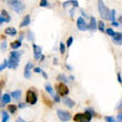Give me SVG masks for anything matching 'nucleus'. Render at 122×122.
Returning a JSON list of instances; mask_svg holds the SVG:
<instances>
[{
	"label": "nucleus",
	"instance_id": "6",
	"mask_svg": "<svg viewBox=\"0 0 122 122\" xmlns=\"http://www.w3.org/2000/svg\"><path fill=\"white\" fill-rule=\"evenodd\" d=\"M77 28H78V30H80V31H87L88 30V23L86 22L84 18H82V17H79V18H78Z\"/></svg>",
	"mask_w": 122,
	"mask_h": 122
},
{
	"label": "nucleus",
	"instance_id": "2",
	"mask_svg": "<svg viewBox=\"0 0 122 122\" xmlns=\"http://www.w3.org/2000/svg\"><path fill=\"white\" fill-rule=\"evenodd\" d=\"M98 10H99L101 19L102 20H109L110 9L104 5L103 0H98Z\"/></svg>",
	"mask_w": 122,
	"mask_h": 122
},
{
	"label": "nucleus",
	"instance_id": "45",
	"mask_svg": "<svg viewBox=\"0 0 122 122\" xmlns=\"http://www.w3.org/2000/svg\"><path fill=\"white\" fill-rule=\"evenodd\" d=\"M118 81H119V83H121V82H122V79H121V73H120V72H118Z\"/></svg>",
	"mask_w": 122,
	"mask_h": 122
},
{
	"label": "nucleus",
	"instance_id": "42",
	"mask_svg": "<svg viewBox=\"0 0 122 122\" xmlns=\"http://www.w3.org/2000/svg\"><path fill=\"white\" fill-rule=\"evenodd\" d=\"M15 122H28V121H26L25 119H22V118H20L19 117V118H17V120Z\"/></svg>",
	"mask_w": 122,
	"mask_h": 122
},
{
	"label": "nucleus",
	"instance_id": "16",
	"mask_svg": "<svg viewBox=\"0 0 122 122\" xmlns=\"http://www.w3.org/2000/svg\"><path fill=\"white\" fill-rule=\"evenodd\" d=\"M5 33H6L7 36H12V37H15V36L17 35V29L13 28V27H8V28H6V30H5Z\"/></svg>",
	"mask_w": 122,
	"mask_h": 122
},
{
	"label": "nucleus",
	"instance_id": "10",
	"mask_svg": "<svg viewBox=\"0 0 122 122\" xmlns=\"http://www.w3.org/2000/svg\"><path fill=\"white\" fill-rule=\"evenodd\" d=\"M88 30L91 32H94L97 30V20L94 17H90V23H88Z\"/></svg>",
	"mask_w": 122,
	"mask_h": 122
},
{
	"label": "nucleus",
	"instance_id": "31",
	"mask_svg": "<svg viewBox=\"0 0 122 122\" xmlns=\"http://www.w3.org/2000/svg\"><path fill=\"white\" fill-rule=\"evenodd\" d=\"M104 120H106V122H117V121H116V119H114L113 117H111V116H107V117H104Z\"/></svg>",
	"mask_w": 122,
	"mask_h": 122
},
{
	"label": "nucleus",
	"instance_id": "38",
	"mask_svg": "<svg viewBox=\"0 0 122 122\" xmlns=\"http://www.w3.org/2000/svg\"><path fill=\"white\" fill-rule=\"evenodd\" d=\"M117 122H122V113L121 112H119V114L117 116V120H116Z\"/></svg>",
	"mask_w": 122,
	"mask_h": 122
},
{
	"label": "nucleus",
	"instance_id": "48",
	"mask_svg": "<svg viewBox=\"0 0 122 122\" xmlns=\"http://www.w3.org/2000/svg\"><path fill=\"white\" fill-rule=\"evenodd\" d=\"M66 68H67V69H68V70H72V67H71V66H70V64H68V63H66Z\"/></svg>",
	"mask_w": 122,
	"mask_h": 122
},
{
	"label": "nucleus",
	"instance_id": "28",
	"mask_svg": "<svg viewBox=\"0 0 122 122\" xmlns=\"http://www.w3.org/2000/svg\"><path fill=\"white\" fill-rule=\"evenodd\" d=\"M104 32H106L108 36H110V37H113V36H114V33H116V32H114V30H113L112 28H108V29H106V31H104Z\"/></svg>",
	"mask_w": 122,
	"mask_h": 122
},
{
	"label": "nucleus",
	"instance_id": "13",
	"mask_svg": "<svg viewBox=\"0 0 122 122\" xmlns=\"http://www.w3.org/2000/svg\"><path fill=\"white\" fill-rule=\"evenodd\" d=\"M63 103H64V106H67L68 108H73V107L76 106V102H74L71 98H69V97H64Z\"/></svg>",
	"mask_w": 122,
	"mask_h": 122
},
{
	"label": "nucleus",
	"instance_id": "35",
	"mask_svg": "<svg viewBox=\"0 0 122 122\" xmlns=\"http://www.w3.org/2000/svg\"><path fill=\"white\" fill-rule=\"evenodd\" d=\"M70 5H72V0H67V1H64V2L62 3V7H63V8H67V7L70 6Z\"/></svg>",
	"mask_w": 122,
	"mask_h": 122
},
{
	"label": "nucleus",
	"instance_id": "21",
	"mask_svg": "<svg viewBox=\"0 0 122 122\" xmlns=\"http://www.w3.org/2000/svg\"><path fill=\"white\" fill-rule=\"evenodd\" d=\"M9 119H10L9 113L7 112V111H2L1 112V122H8Z\"/></svg>",
	"mask_w": 122,
	"mask_h": 122
},
{
	"label": "nucleus",
	"instance_id": "5",
	"mask_svg": "<svg viewBox=\"0 0 122 122\" xmlns=\"http://www.w3.org/2000/svg\"><path fill=\"white\" fill-rule=\"evenodd\" d=\"M57 91H58V96L61 97H67L69 94V88L64 83H59L57 87Z\"/></svg>",
	"mask_w": 122,
	"mask_h": 122
},
{
	"label": "nucleus",
	"instance_id": "30",
	"mask_svg": "<svg viewBox=\"0 0 122 122\" xmlns=\"http://www.w3.org/2000/svg\"><path fill=\"white\" fill-rule=\"evenodd\" d=\"M8 67V60H3V62L0 64V71H3Z\"/></svg>",
	"mask_w": 122,
	"mask_h": 122
},
{
	"label": "nucleus",
	"instance_id": "39",
	"mask_svg": "<svg viewBox=\"0 0 122 122\" xmlns=\"http://www.w3.org/2000/svg\"><path fill=\"white\" fill-rule=\"evenodd\" d=\"M72 6H73V8H79V2H78V0H72Z\"/></svg>",
	"mask_w": 122,
	"mask_h": 122
},
{
	"label": "nucleus",
	"instance_id": "14",
	"mask_svg": "<svg viewBox=\"0 0 122 122\" xmlns=\"http://www.w3.org/2000/svg\"><path fill=\"white\" fill-rule=\"evenodd\" d=\"M0 99H1V103L2 104H9L10 101H11V97L8 93H5V94H2L0 97Z\"/></svg>",
	"mask_w": 122,
	"mask_h": 122
},
{
	"label": "nucleus",
	"instance_id": "47",
	"mask_svg": "<svg viewBox=\"0 0 122 122\" xmlns=\"http://www.w3.org/2000/svg\"><path fill=\"white\" fill-rule=\"evenodd\" d=\"M81 15H82V16H83V17H82V18H87V13H86V11H83V10H81Z\"/></svg>",
	"mask_w": 122,
	"mask_h": 122
},
{
	"label": "nucleus",
	"instance_id": "44",
	"mask_svg": "<svg viewBox=\"0 0 122 122\" xmlns=\"http://www.w3.org/2000/svg\"><path fill=\"white\" fill-rule=\"evenodd\" d=\"M111 26L112 27H120V25L117 21H113V22H111Z\"/></svg>",
	"mask_w": 122,
	"mask_h": 122
},
{
	"label": "nucleus",
	"instance_id": "43",
	"mask_svg": "<svg viewBox=\"0 0 122 122\" xmlns=\"http://www.w3.org/2000/svg\"><path fill=\"white\" fill-rule=\"evenodd\" d=\"M117 22H118V23L120 25V26H121V22H122V16H121V15H120L119 17H118V21H117Z\"/></svg>",
	"mask_w": 122,
	"mask_h": 122
},
{
	"label": "nucleus",
	"instance_id": "1",
	"mask_svg": "<svg viewBox=\"0 0 122 122\" xmlns=\"http://www.w3.org/2000/svg\"><path fill=\"white\" fill-rule=\"evenodd\" d=\"M8 5L17 13H22L26 10V6L21 0H8Z\"/></svg>",
	"mask_w": 122,
	"mask_h": 122
},
{
	"label": "nucleus",
	"instance_id": "49",
	"mask_svg": "<svg viewBox=\"0 0 122 122\" xmlns=\"http://www.w3.org/2000/svg\"><path fill=\"white\" fill-rule=\"evenodd\" d=\"M73 13H74V8H72V9H71V11H70V16H71V18H73Z\"/></svg>",
	"mask_w": 122,
	"mask_h": 122
},
{
	"label": "nucleus",
	"instance_id": "51",
	"mask_svg": "<svg viewBox=\"0 0 122 122\" xmlns=\"http://www.w3.org/2000/svg\"><path fill=\"white\" fill-rule=\"evenodd\" d=\"M22 40H23V33H21V36L19 37V41L22 42Z\"/></svg>",
	"mask_w": 122,
	"mask_h": 122
},
{
	"label": "nucleus",
	"instance_id": "19",
	"mask_svg": "<svg viewBox=\"0 0 122 122\" xmlns=\"http://www.w3.org/2000/svg\"><path fill=\"white\" fill-rule=\"evenodd\" d=\"M97 30H99V31H101V32L106 31V25L103 22V20L97 21Z\"/></svg>",
	"mask_w": 122,
	"mask_h": 122
},
{
	"label": "nucleus",
	"instance_id": "17",
	"mask_svg": "<svg viewBox=\"0 0 122 122\" xmlns=\"http://www.w3.org/2000/svg\"><path fill=\"white\" fill-rule=\"evenodd\" d=\"M1 17H2V19H3V21L5 22H10V20H11V18H10V15L8 13V11L7 10H1Z\"/></svg>",
	"mask_w": 122,
	"mask_h": 122
},
{
	"label": "nucleus",
	"instance_id": "36",
	"mask_svg": "<svg viewBox=\"0 0 122 122\" xmlns=\"http://www.w3.org/2000/svg\"><path fill=\"white\" fill-rule=\"evenodd\" d=\"M32 70H33V72H36V73H41L42 71V69L41 68H39V67H37V68H33V69H32Z\"/></svg>",
	"mask_w": 122,
	"mask_h": 122
},
{
	"label": "nucleus",
	"instance_id": "4",
	"mask_svg": "<svg viewBox=\"0 0 122 122\" xmlns=\"http://www.w3.org/2000/svg\"><path fill=\"white\" fill-rule=\"evenodd\" d=\"M57 116H58V118L62 122H68V121H70V120L72 119L71 113L68 112V111H66V110H60V109L57 110Z\"/></svg>",
	"mask_w": 122,
	"mask_h": 122
},
{
	"label": "nucleus",
	"instance_id": "29",
	"mask_svg": "<svg viewBox=\"0 0 122 122\" xmlns=\"http://www.w3.org/2000/svg\"><path fill=\"white\" fill-rule=\"evenodd\" d=\"M59 49H60V53H62V55H64V53H66V45H64L63 42H60Z\"/></svg>",
	"mask_w": 122,
	"mask_h": 122
},
{
	"label": "nucleus",
	"instance_id": "23",
	"mask_svg": "<svg viewBox=\"0 0 122 122\" xmlns=\"http://www.w3.org/2000/svg\"><path fill=\"white\" fill-rule=\"evenodd\" d=\"M116 18H117V11L114 9H112L109 13V20L111 22H113V21H116Z\"/></svg>",
	"mask_w": 122,
	"mask_h": 122
},
{
	"label": "nucleus",
	"instance_id": "22",
	"mask_svg": "<svg viewBox=\"0 0 122 122\" xmlns=\"http://www.w3.org/2000/svg\"><path fill=\"white\" fill-rule=\"evenodd\" d=\"M21 56H22V52L17 51V50H12V51L10 52V56H9V57H13V58L20 59V58H21Z\"/></svg>",
	"mask_w": 122,
	"mask_h": 122
},
{
	"label": "nucleus",
	"instance_id": "7",
	"mask_svg": "<svg viewBox=\"0 0 122 122\" xmlns=\"http://www.w3.org/2000/svg\"><path fill=\"white\" fill-rule=\"evenodd\" d=\"M32 48H33V58L35 60H39L40 57L42 56V49L41 47L37 46L36 43H32Z\"/></svg>",
	"mask_w": 122,
	"mask_h": 122
},
{
	"label": "nucleus",
	"instance_id": "3",
	"mask_svg": "<svg viewBox=\"0 0 122 122\" xmlns=\"http://www.w3.org/2000/svg\"><path fill=\"white\" fill-rule=\"evenodd\" d=\"M38 101V97H37V93L35 92L33 90H28L26 94V102L30 106H33L36 104Z\"/></svg>",
	"mask_w": 122,
	"mask_h": 122
},
{
	"label": "nucleus",
	"instance_id": "24",
	"mask_svg": "<svg viewBox=\"0 0 122 122\" xmlns=\"http://www.w3.org/2000/svg\"><path fill=\"white\" fill-rule=\"evenodd\" d=\"M57 80L58 81H62V82H63L64 84H67L68 82H69V80H68V78L66 77V76H64V74H59L58 77H57Z\"/></svg>",
	"mask_w": 122,
	"mask_h": 122
},
{
	"label": "nucleus",
	"instance_id": "34",
	"mask_svg": "<svg viewBox=\"0 0 122 122\" xmlns=\"http://www.w3.org/2000/svg\"><path fill=\"white\" fill-rule=\"evenodd\" d=\"M28 39H29L30 41H35V36H33V32L32 31L28 32Z\"/></svg>",
	"mask_w": 122,
	"mask_h": 122
},
{
	"label": "nucleus",
	"instance_id": "11",
	"mask_svg": "<svg viewBox=\"0 0 122 122\" xmlns=\"http://www.w3.org/2000/svg\"><path fill=\"white\" fill-rule=\"evenodd\" d=\"M112 39H113V42H114L116 45L121 46V43H122V33L121 32H116L114 36L112 37Z\"/></svg>",
	"mask_w": 122,
	"mask_h": 122
},
{
	"label": "nucleus",
	"instance_id": "27",
	"mask_svg": "<svg viewBox=\"0 0 122 122\" xmlns=\"http://www.w3.org/2000/svg\"><path fill=\"white\" fill-rule=\"evenodd\" d=\"M82 117H83V113H77V114L73 117L74 122H80L81 120H82Z\"/></svg>",
	"mask_w": 122,
	"mask_h": 122
},
{
	"label": "nucleus",
	"instance_id": "12",
	"mask_svg": "<svg viewBox=\"0 0 122 122\" xmlns=\"http://www.w3.org/2000/svg\"><path fill=\"white\" fill-rule=\"evenodd\" d=\"M30 22H31V17H30V15H27V16L23 17L22 21H21V23H20V28H23V27L29 26Z\"/></svg>",
	"mask_w": 122,
	"mask_h": 122
},
{
	"label": "nucleus",
	"instance_id": "53",
	"mask_svg": "<svg viewBox=\"0 0 122 122\" xmlns=\"http://www.w3.org/2000/svg\"><path fill=\"white\" fill-rule=\"evenodd\" d=\"M5 22V21H3V19H2V17H1V15H0V25H2V23Z\"/></svg>",
	"mask_w": 122,
	"mask_h": 122
},
{
	"label": "nucleus",
	"instance_id": "18",
	"mask_svg": "<svg viewBox=\"0 0 122 122\" xmlns=\"http://www.w3.org/2000/svg\"><path fill=\"white\" fill-rule=\"evenodd\" d=\"M21 90H15V91H12L11 92V94H10V97L12 98V99H15V100H20V98H21Z\"/></svg>",
	"mask_w": 122,
	"mask_h": 122
},
{
	"label": "nucleus",
	"instance_id": "20",
	"mask_svg": "<svg viewBox=\"0 0 122 122\" xmlns=\"http://www.w3.org/2000/svg\"><path fill=\"white\" fill-rule=\"evenodd\" d=\"M21 45H22V42L19 41V40H16V41H13L10 43V47H11L12 50H17V49H19L20 47H21Z\"/></svg>",
	"mask_w": 122,
	"mask_h": 122
},
{
	"label": "nucleus",
	"instance_id": "46",
	"mask_svg": "<svg viewBox=\"0 0 122 122\" xmlns=\"http://www.w3.org/2000/svg\"><path fill=\"white\" fill-rule=\"evenodd\" d=\"M41 74H42V77L45 78V79H48V74L46 73L45 71H42V72H41Z\"/></svg>",
	"mask_w": 122,
	"mask_h": 122
},
{
	"label": "nucleus",
	"instance_id": "26",
	"mask_svg": "<svg viewBox=\"0 0 122 122\" xmlns=\"http://www.w3.org/2000/svg\"><path fill=\"white\" fill-rule=\"evenodd\" d=\"M17 106H15V104H10V106H8V111H9V113H11V114H13V113L17 112Z\"/></svg>",
	"mask_w": 122,
	"mask_h": 122
},
{
	"label": "nucleus",
	"instance_id": "54",
	"mask_svg": "<svg viewBox=\"0 0 122 122\" xmlns=\"http://www.w3.org/2000/svg\"><path fill=\"white\" fill-rule=\"evenodd\" d=\"M117 109H119V110L121 109V102H120L119 104H118V107H117Z\"/></svg>",
	"mask_w": 122,
	"mask_h": 122
},
{
	"label": "nucleus",
	"instance_id": "9",
	"mask_svg": "<svg viewBox=\"0 0 122 122\" xmlns=\"http://www.w3.org/2000/svg\"><path fill=\"white\" fill-rule=\"evenodd\" d=\"M19 60L20 59L9 57V59H8V67H9L10 69H17L18 64H19Z\"/></svg>",
	"mask_w": 122,
	"mask_h": 122
},
{
	"label": "nucleus",
	"instance_id": "32",
	"mask_svg": "<svg viewBox=\"0 0 122 122\" xmlns=\"http://www.w3.org/2000/svg\"><path fill=\"white\" fill-rule=\"evenodd\" d=\"M40 7H42V8H45V7H49L48 0H41V1H40Z\"/></svg>",
	"mask_w": 122,
	"mask_h": 122
},
{
	"label": "nucleus",
	"instance_id": "8",
	"mask_svg": "<svg viewBox=\"0 0 122 122\" xmlns=\"http://www.w3.org/2000/svg\"><path fill=\"white\" fill-rule=\"evenodd\" d=\"M33 69V64L31 62H28L26 64V67H25V71H23V76L26 79H30L31 78V71Z\"/></svg>",
	"mask_w": 122,
	"mask_h": 122
},
{
	"label": "nucleus",
	"instance_id": "33",
	"mask_svg": "<svg viewBox=\"0 0 122 122\" xmlns=\"http://www.w3.org/2000/svg\"><path fill=\"white\" fill-rule=\"evenodd\" d=\"M72 43H73V38H72V37H69L68 40H67V47L68 48H70Z\"/></svg>",
	"mask_w": 122,
	"mask_h": 122
},
{
	"label": "nucleus",
	"instance_id": "25",
	"mask_svg": "<svg viewBox=\"0 0 122 122\" xmlns=\"http://www.w3.org/2000/svg\"><path fill=\"white\" fill-rule=\"evenodd\" d=\"M45 88H46V91L50 94V96H55V92H53V89H52V87H51V84H49V83H47L45 86Z\"/></svg>",
	"mask_w": 122,
	"mask_h": 122
},
{
	"label": "nucleus",
	"instance_id": "52",
	"mask_svg": "<svg viewBox=\"0 0 122 122\" xmlns=\"http://www.w3.org/2000/svg\"><path fill=\"white\" fill-rule=\"evenodd\" d=\"M53 64H58V59L57 58L53 59Z\"/></svg>",
	"mask_w": 122,
	"mask_h": 122
},
{
	"label": "nucleus",
	"instance_id": "40",
	"mask_svg": "<svg viewBox=\"0 0 122 122\" xmlns=\"http://www.w3.org/2000/svg\"><path fill=\"white\" fill-rule=\"evenodd\" d=\"M53 100H55L56 102H60L61 101V99H60V96H58V94H57V96H53Z\"/></svg>",
	"mask_w": 122,
	"mask_h": 122
},
{
	"label": "nucleus",
	"instance_id": "41",
	"mask_svg": "<svg viewBox=\"0 0 122 122\" xmlns=\"http://www.w3.org/2000/svg\"><path fill=\"white\" fill-rule=\"evenodd\" d=\"M7 46H8V45H7V42L5 41V40H3V42L1 43V49H3V50H5V49L7 48Z\"/></svg>",
	"mask_w": 122,
	"mask_h": 122
},
{
	"label": "nucleus",
	"instance_id": "50",
	"mask_svg": "<svg viewBox=\"0 0 122 122\" xmlns=\"http://www.w3.org/2000/svg\"><path fill=\"white\" fill-rule=\"evenodd\" d=\"M74 79H76V78H74L73 76H70V77H69V79H68V80H69V81H74Z\"/></svg>",
	"mask_w": 122,
	"mask_h": 122
},
{
	"label": "nucleus",
	"instance_id": "15",
	"mask_svg": "<svg viewBox=\"0 0 122 122\" xmlns=\"http://www.w3.org/2000/svg\"><path fill=\"white\" fill-rule=\"evenodd\" d=\"M91 119H92V114H91L89 111H84L83 112V117H82V120L80 122H90Z\"/></svg>",
	"mask_w": 122,
	"mask_h": 122
},
{
	"label": "nucleus",
	"instance_id": "37",
	"mask_svg": "<svg viewBox=\"0 0 122 122\" xmlns=\"http://www.w3.org/2000/svg\"><path fill=\"white\" fill-rule=\"evenodd\" d=\"M26 103L25 102H20L19 104H18V106H17V108H19V109H25V108H26Z\"/></svg>",
	"mask_w": 122,
	"mask_h": 122
}]
</instances>
